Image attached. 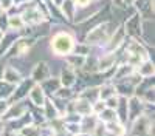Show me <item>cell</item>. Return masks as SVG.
Listing matches in <instances>:
<instances>
[{
	"mask_svg": "<svg viewBox=\"0 0 155 136\" xmlns=\"http://www.w3.org/2000/svg\"><path fill=\"white\" fill-rule=\"evenodd\" d=\"M51 45L54 46V51L59 53V54H65L70 51V48L73 45V40H71V37L67 36V34H59L54 37V40L51 42Z\"/></svg>",
	"mask_w": 155,
	"mask_h": 136,
	"instance_id": "obj_1",
	"label": "cell"
}]
</instances>
